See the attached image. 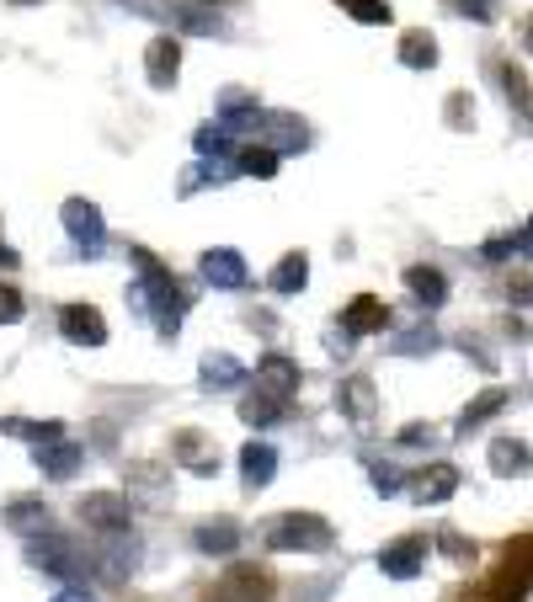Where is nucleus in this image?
Instances as JSON below:
<instances>
[{"instance_id":"obj_1","label":"nucleus","mask_w":533,"mask_h":602,"mask_svg":"<svg viewBox=\"0 0 533 602\" xmlns=\"http://www.w3.org/2000/svg\"><path fill=\"white\" fill-rule=\"evenodd\" d=\"M134 256H139L145 277H139V283L128 288V304H134V309H145V315H155V331L171 341V336L181 331V315H187V294H181L177 277L160 267V262H155L149 251H134Z\"/></svg>"},{"instance_id":"obj_2","label":"nucleus","mask_w":533,"mask_h":602,"mask_svg":"<svg viewBox=\"0 0 533 602\" xmlns=\"http://www.w3.org/2000/svg\"><path fill=\"white\" fill-rule=\"evenodd\" d=\"M331 543H336V528L321 513H283L266 528V549L278 555H326Z\"/></svg>"},{"instance_id":"obj_3","label":"nucleus","mask_w":533,"mask_h":602,"mask_svg":"<svg viewBox=\"0 0 533 602\" xmlns=\"http://www.w3.org/2000/svg\"><path fill=\"white\" fill-rule=\"evenodd\" d=\"M533 587V534L529 539H512L502 555V566L491 571V581L474 592V602H523Z\"/></svg>"},{"instance_id":"obj_4","label":"nucleus","mask_w":533,"mask_h":602,"mask_svg":"<svg viewBox=\"0 0 533 602\" xmlns=\"http://www.w3.org/2000/svg\"><path fill=\"white\" fill-rule=\"evenodd\" d=\"M60 219H64V235L75 241L81 256H102V245H107V224H102V209H96V203L70 198V203L60 209Z\"/></svg>"},{"instance_id":"obj_5","label":"nucleus","mask_w":533,"mask_h":602,"mask_svg":"<svg viewBox=\"0 0 533 602\" xmlns=\"http://www.w3.org/2000/svg\"><path fill=\"white\" fill-rule=\"evenodd\" d=\"M81 522L86 528H96V534H107V539H118V534H128V496H118V490H91V496H81Z\"/></svg>"},{"instance_id":"obj_6","label":"nucleus","mask_w":533,"mask_h":602,"mask_svg":"<svg viewBox=\"0 0 533 602\" xmlns=\"http://www.w3.org/2000/svg\"><path fill=\"white\" fill-rule=\"evenodd\" d=\"M208 602H272V575L257 571V566H236V571L219 575Z\"/></svg>"},{"instance_id":"obj_7","label":"nucleus","mask_w":533,"mask_h":602,"mask_svg":"<svg viewBox=\"0 0 533 602\" xmlns=\"http://www.w3.org/2000/svg\"><path fill=\"white\" fill-rule=\"evenodd\" d=\"M28 566L43 575H81V555L60 539V534H43V539H28Z\"/></svg>"},{"instance_id":"obj_8","label":"nucleus","mask_w":533,"mask_h":602,"mask_svg":"<svg viewBox=\"0 0 533 602\" xmlns=\"http://www.w3.org/2000/svg\"><path fill=\"white\" fill-rule=\"evenodd\" d=\"M60 331H64V341H75V347H102V341H107V320H102L96 304H64Z\"/></svg>"},{"instance_id":"obj_9","label":"nucleus","mask_w":533,"mask_h":602,"mask_svg":"<svg viewBox=\"0 0 533 602\" xmlns=\"http://www.w3.org/2000/svg\"><path fill=\"white\" fill-rule=\"evenodd\" d=\"M421 566H427V539H421V534L395 539L379 549V571H385L389 581H411V575H421Z\"/></svg>"},{"instance_id":"obj_10","label":"nucleus","mask_w":533,"mask_h":602,"mask_svg":"<svg viewBox=\"0 0 533 602\" xmlns=\"http://www.w3.org/2000/svg\"><path fill=\"white\" fill-rule=\"evenodd\" d=\"M257 390L289 405V394L299 390V362H294V358H283V352H266V358L257 362Z\"/></svg>"},{"instance_id":"obj_11","label":"nucleus","mask_w":533,"mask_h":602,"mask_svg":"<svg viewBox=\"0 0 533 602\" xmlns=\"http://www.w3.org/2000/svg\"><path fill=\"white\" fill-rule=\"evenodd\" d=\"M145 75H149V86L155 91H171L177 86V75H181V43L177 38H155L145 49Z\"/></svg>"},{"instance_id":"obj_12","label":"nucleus","mask_w":533,"mask_h":602,"mask_svg":"<svg viewBox=\"0 0 533 602\" xmlns=\"http://www.w3.org/2000/svg\"><path fill=\"white\" fill-rule=\"evenodd\" d=\"M389 326V304L374 299V294H357L347 309H342V331L347 336H374Z\"/></svg>"},{"instance_id":"obj_13","label":"nucleus","mask_w":533,"mask_h":602,"mask_svg":"<svg viewBox=\"0 0 533 602\" xmlns=\"http://www.w3.org/2000/svg\"><path fill=\"white\" fill-rule=\"evenodd\" d=\"M336 411H342L347 422L368 426L374 422V411H379V394H374L368 379H342V384H336Z\"/></svg>"},{"instance_id":"obj_14","label":"nucleus","mask_w":533,"mask_h":602,"mask_svg":"<svg viewBox=\"0 0 533 602\" xmlns=\"http://www.w3.org/2000/svg\"><path fill=\"white\" fill-rule=\"evenodd\" d=\"M453 490H459V469H453V464H427V469L411 480V496L421 501V507H438V501H448Z\"/></svg>"},{"instance_id":"obj_15","label":"nucleus","mask_w":533,"mask_h":602,"mask_svg":"<svg viewBox=\"0 0 533 602\" xmlns=\"http://www.w3.org/2000/svg\"><path fill=\"white\" fill-rule=\"evenodd\" d=\"M203 277L213 288H245V256L230 251V245H219V251H203Z\"/></svg>"},{"instance_id":"obj_16","label":"nucleus","mask_w":533,"mask_h":602,"mask_svg":"<svg viewBox=\"0 0 533 602\" xmlns=\"http://www.w3.org/2000/svg\"><path fill=\"white\" fill-rule=\"evenodd\" d=\"M6 528H17V534H28V539H43V534H54V517H49V507H43L38 496H17V501L6 507Z\"/></svg>"},{"instance_id":"obj_17","label":"nucleus","mask_w":533,"mask_h":602,"mask_svg":"<svg viewBox=\"0 0 533 602\" xmlns=\"http://www.w3.org/2000/svg\"><path fill=\"white\" fill-rule=\"evenodd\" d=\"M272 475H278V448L272 443H245L240 448V480H245V490L272 485Z\"/></svg>"},{"instance_id":"obj_18","label":"nucleus","mask_w":533,"mask_h":602,"mask_svg":"<svg viewBox=\"0 0 533 602\" xmlns=\"http://www.w3.org/2000/svg\"><path fill=\"white\" fill-rule=\"evenodd\" d=\"M240 379H245V368H240V358H230V352H208V358L198 362V384H203V390H236Z\"/></svg>"},{"instance_id":"obj_19","label":"nucleus","mask_w":533,"mask_h":602,"mask_svg":"<svg viewBox=\"0 0 533 602\" xmlns=\"http://www.w3.org/2000/svg\"><path fill=\"white\" fill-rule=\"evenodd\" d=\"M38 469L49 475V480H70L75 469H81V443H43L38 448Z\"/></svg>"},{"instance_id":"obj_20","label":"nucleus","mask_w":533,"mask_h":602,"mask_svg":"<svg viewBox=\"0 0 533 602\" xmlns=\"http://www.w3.org/2000/svg\"><path fill=\"white\" fill-rule=\"evenodd\" d=\"M266 118H272V113H262L257 102H224V113H219V128H224L230 139H236V134H251V139H257V134L266 128Z\"/></svg>"},{"instance_id":"obj_21","label":"nucleus","mask_w":533,"mask_h":602,"mask_svg":"<svg viewBox=\"0 0 533 602\" xmlns=\"http://www.w3.org/2000/svg\"><path fill=\"white\" fill-rule=\"evenodd\" d=\"M491 469H497V475H529L533 469L529 443H523V437H497V443H491Z\"/></svg>"},{"instance_id":"obj_22","label":"nucleus","mask_w":533,"mask_h":602,"mask_svg":"<svg viewBox=\"0 0 533 602\" xmlns=\"http://www.w3.org/2000/svg\"><path fill=\"white\" fill-rule=\"evenodd\" d=\"M192 543H198V555H236L240 528L230 522V517H219V522H203V528L192 534Z\"/></svg>"},{"instance_id":"obj_23","label":"nucleus","mask_w":533,"mask_h":602,"mask_svg":"<svg viewBox=\"0 0 533 602\" xmlns=\"http://www.w3.org/2000/svg\"><path fill=\"white\" fill-rule=\"evenodd\" d=\"M406 288L416 294V304H427V309H438L448 299V277L438 267H406Z\"/></svg>"},{"instance_id":"obj_24","label":"nucleus","mask_w":533,"mask_h":602,"mask_svg":"<svg viewBox=\"0 0 533 602\" xmlns=\"http://www.w3.org/2000/svg\"><path fill=\"white\" fill-rule=\"evenodd\" d=\"M177 458L192 469V475H213V469H219V453L203 443V432H181V437H177Z\"/></svg>"},{"instance_id":"obj_25","label":"nucleus","mask_w":533,"mask_h":602,"mask_svg":"<svg viewBox=\"0 0 533 602\" xmlns=\"http://www.w3.org/2000/svg\"><path fill=\"white\" fill-rule=\"evenodd\" d=\"M400 64H406V70H432V64H438V38H432V32H406V38H400Z\"/></svg>"},{"instance_id":"obj_26","label":"nucleus","mask_w":533,"mask_h":602,"mask_svg":"<svg viewBox=\"0 0 533 602\" xmlns=\"http://www.w3.org/2000/svg\"><path fill=\"white\" fill-rule=\"evenodd\" d=\"M310 283V256L304 251H289L278 267H272V294H299Z\"/></svg>"},{"instance_id":"obj_27","label":"nucleus","mask_w":533,"mask_h":602,"mask_svg":"<svg viewBox=\"0 0 533 602\" xmlns=\"http://www.w3.org/2000/svg\"><path fill=\"white\" fill-rule=\"evenodd\" d=\"M502 405H506V390H485V394H474L470 405H464V416H459V426H453V432H459V437H470L474 426H480V422H491V416H497Z\"/></svg>"},{"instance_id":"obj_28","label":"nucleus","mask_w":533,"mask_h":602,"mask_svg":"<svg viewBox=\"0 0 533 602\" xmlns=\"http://www.w3.org/2000/svg\"><path fill=\"white\" fill-rule=\"evenodd\" d=\"M266 128H272V139H266V145H272V155H278V150H304V139H310V128H304L294 113H272V118H266Z\"/></svg>"},{"instance_id":"obj_29","label":"nucleus","mask_w":533,"mask_h":602,"mask_svg":"<svg viewBox=\"0 0 533 602\" xmlns=\"http://www.w3.org/2000/svg\"><path fill=\"white\" fill-rule=\"evenodd\" d=\"M283 411H289V405H283V400H272V394H245V400H240V422L245 426H272V422H283Z\"/></svg>"},{"instance_id":"obj_30","label":"nucleus","mask_w":533,"mask_h":602,"mask_svg":"<svg viewBox=\"0 0 533 602\" xmlns=\"http://www.w3.org/2000/svg\"><path fill=\"white\" fill-rule=\"evenodd\" d=\"M0 432H11V437H28V443H60L64 426L60 422H22V416H11V422H0Z\"/></svg>"},{"instance_id":"obj_31","label":"nucleus","mask_w":533,"mask_h":602,"mask_svg":"<svg viewBox=\"0 0 533 602\" xmlns=\"http://www.w3.org/2000/svg\"><path fill=\"white\" fill-rule=\"evenodd\" d=\"M128 571H134V539L123 543V534H118V539L102 549V575H107V581H123Z\"/></svg>"},{"instance_id":"obj_32","label":"nucleus","mask_w":533,"mask_h":602,"mask_svg":"<svg viewBox=\"0 0 533 602\" xmlns=\"http://www.w3.org/2000/svg\"><path fill=\"white\" fill-rule=\"evenodd\" d=\"M192 145H198V155H203V160H224V155L236 150V139H230V134H224L219 123H203Z\"/></svg>"},{"instance_id":"obj_33","label":"nucleus","mask_w":533,"mask_h":602,"mask_svg":"<svg viewBox=\"0 0 533 602\" xmlns=\"http://www.w3.org/2000/svg\"><path fill=\"white\" fill-rule=\"evenodd\" d=\"M353 22H363V28H385L389 22V0H336Z\"/></svg>"},{"instance_id":"obj_34","label":"nucleus","mask_w":533,"mask_h":602,"mask_svg":"<svg viewBox=\"0 0 533 602\" xmlns=\"http://www.w3.org/2000/svg\"><path fill=\"white\" fill-rule=\"evenodd\" d=\"M236 171H245V177H278V155L266 150V145H251V150H240L236 160Z\"/></svg>"},{"instance_id":"obj_35","label":"nucleus","mask_w":533,"mask_h":602,"mask_svg":"<svg viewBox=\"0 0 533 602\" xmlns=\"http://www.w3.org/2000/svg\"><path fill=\"white\" fill-rule=\"evenodd\" d=\"M502 86H506V96H512V102L533 118V86H529V75H523L518 64H502Z\"/></svg>"},{"instance_id":"obj_36","label":"nucleus","mask_w":533,"mask_h":602,"mask_svg":"<svg viewBox=\"0 0 533 602\" xmlns=\"http://www.w3.org/2000/svg\"><path fill=\"white\" fill-rule=\"evenodd\" d=\"M22 309H28L22 294H17L11 283H0V326H17V320H22Z\"/></svg>"},{"instance_id":"obj_37","label":"nucleus","mask_w":533,"mask_h":602,"mask_svg":"<svg viewBox=\"0 0 533 602\" xmlns=\"http://www.w3.org/2000/svg\"><path fill=\"white\" fill-rule=\"evenodd\" d=\"M368 480H374V490H379V496H395V490H400V469H395V464H374V469H368Z\"/></svg>"},{"instance_id":"obj_38","label":"nucleus","mask_w":533,"mask_h":602,"mask_svg":"<svg viewBox=\"0 0 533 602\" xmlns=\"http://www.w3.org/2000/svg\"><path fill=\"white\" fill-rule=\"evenodd\" d=\"M506 299L523 304V309H533V277H529V272H512V277H506Z\"/></svg>"},{"instance_id":"obj_39","label":"nucleus","mask_w":533,"mask_h":602,"mask_svg":"<svg viewBox=\"0 0 533 602\" xmlns=\"http://www.w3.org/2000/svg\"><path fill=\"white\" fill-rule=\"evenodd\" d=\"M453 11H459V17H470V22H491L497 0H453Z\"/></svg>"},{"instance_id":"obj_40","label":"nucleus","mask_w":533,"mask_h":602,"mask_svg":"<svg viewBox=\"0 0 533 602\" xmlns=\"http://www.w3.org/2000/svg\"><path fill=\"white\" fill-rule=\"evenodd\" d=\"M438 549H443L448 560H470V555H474V543H464L459 534H443V539H438Z\"/></svg>"},{"instance_id":"obj_41","label":"nucleus","mask_w":533,"mask_h":602,"mask_svg":"<svg viewBox=\"0 0 533 602\" xmlns=\"http://www.w3.org/2000/svg\"><path fill=\"white\" fill-rule=\"evenodd\" d=\"M421 443H432V426L411 422V426H406V432H400V448H421Z\"/></svg>"},{"instance_id":"obj_42","label":"nucleus","mask_w":533,"mask_h":602,"mask_svg":"<svg viewBox=\"0 0 533 602\" xmlns=\"http://www.w3.org/2000/svg\"><path fill=\"white\" fill-rule=\"evenodd\" d=\"M421 347L432 352V347H438V336H432V331H411L406 341H400V352H421Z\"/></svg>"},{"instance_id":"obj_43","label":"nucleus","mask_w":533,"mask_h":602,"mask_svg":"<svg viewBox=\"0 0 533 602\" xmlns=\"http://www.w3.org/2000/svg\"><path fill=\"white\" fill-rule=\"evenodd\" d=\"M49 602H96V598H91L86 587H64V592H54Z\"/></svg>"},{"instance_id":"obj_44","label":"nucleus","mask_w":533,"mask_h":602,"mask_svg":"<svg viewBox=\"0 0 533 602\" xmlns=\"http://www.w3.org/2000/svg\"><path fill=\"white\" fill-rule=\"evenodd\" d=\"M512 245H518V241H506V235H502V241H485V262H502Z\"/></svg>"},{"instance_id":"obj_45","label":"nucleus","mask_w":533,"mask_h":602,"mask_svg":"<svg viewBox=\"0 0 533 602\" xmlns=\"http://www.w3.org/2000/svg\"><path fill=\"white\" fill-rule=\"evenodd\" d=\"M0 267H17V251H11L6 241H0Z\"/></svg>"},{"instance_id":"obj_46","label":"nucleus","mask_w":533,"mask_h":602,"mask_svg":"<svg viewBox=\"0 0 533 602\" xmlns=\"http://www.w3.org/2000/svg\"><path fill=\"white\" fill-rule=\"evenodd\" d=\"M518 241H523V245H529V251H533V219H529V235H518Z\"/></svg>"},{"instance_id":"obj_47","label":"nucleus","mask_w":533,"mask_h":602,"mask_svg":"<svg viewBox=\"0 0 533 602\" xmlns=\"http://www.w3.org/2000/svg\"><path fill=\"white\" fill-rule=\"evenodd\" d=\"M523 43H529V49H533V22H529V38H523Z\"/></svg>"},{"instance_id":"obj_48","label":"nucleus","mask_w":533,"mask_h":602,"mask_svg":"<svg viewBox=\"0 0 533 602\" xmlns=\"http://www.w3.org/2000/svg\"><path fill=\"white\" fill-rule=\"evenodd\" d=\"M22 6H32V0H22Z\"/></svg>"},{"instance_id":"obj_49","label":"nucleus","mask_w":533,"mask_h":602,"mask_svg":"<svg viewBox=\"0 0 533 602\" xmlns=\"http://www.w3.org/2000/svg\"><path fill=\"white\" fill-rule=\"evenodd\" d=\"M208 6H213V0H208Z\"/></svg>"}]
</instances>
